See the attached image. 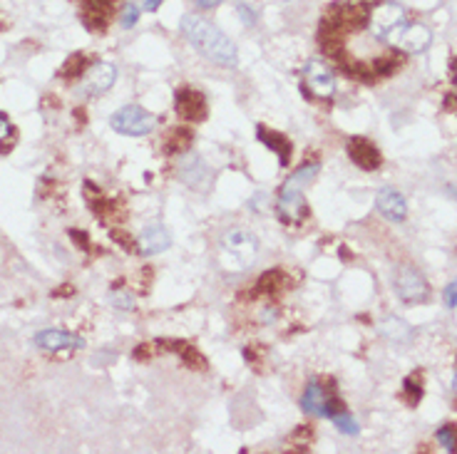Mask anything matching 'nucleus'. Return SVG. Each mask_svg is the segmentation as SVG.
I'll return each mask as SVG.
<instances>
[{
  "label": "nucleus",
  "mask_w": 457,
  "mask_h": 454,
  "mask_svg": "<svg viewBox=\"0 0 457 454\" xmlns=\"http://www.w3.org/2000/svg\"><path fill=\"white\" fill-rule=\"evenodd\" d=\"M112 6H115V0H82L87 25H90V28H97V30L104 28L112 15Z\"/></svg>",
  "instance_id": "17"
},
{
  "label": "nucleus",
  "mask_w": 457,
  "mask_h": 454,
  "mask_svg": "<svg viewBox=\"0 0 457 454\" xmlns=\"http://www.w3.org/2000/svg\"><path fill=\"white\" fill-rule=\"evenodd\" d=\"M165 0H137V6L142 8V10H149V12H154L157 10L159 6H162Z\"/></svg>",
  "instance_id": "25"
},
{
  "label": "nucleus",
  "mask_w": 457,
  "mask_h": 454,
  "mask_svg": "<svg viewBox=\"0 0 457 454\" xmlns=\"http://www.w3.org/2000/svg\"><path fill=\"white\" fill-rule=\"evenodd\" d=\"M137 20H140V6H137V3H129L122 10V25L124 28H134Z\"/></svg>",
  "instance_id": "23"
},
{
  "label": "nucleus",
  "mask_w": 457,
  "mask_h": 454,
  "mask_svg": "<svg viewBox=\"0 0 457 454\" xmlns=\"http://www.w3.org/2000/svg\"><path fill=\"white\" fill-rule=\"evenodd\" d=\"M388 43H395L402 53L418 55V53H422V50H427V45L433 43V32H430V28H425V25H420V23L400 25L391 35Z\"/></svg>",
  "instance_id": "7"
},
{
  "label": "nucleus",
  "mask_w": 457,
  "mask_h": 454,
  "mask_svg": "<svg viewBox=\"0 0 457 454\" xmlns=\"http://www.w3.org/2000/svg\"><path fill=\"white\" fill-rule=\"evenodd\" d=\"M380 333H383L388 340L402 343V340L410 335V328H408V323H402L400 318H385V321L380 323Z\"/></svg>",
  "instance_id": "19"
},
{
  "label": "nucleus",
  "mask_w": 457,
  "mask_h": 454,
  "mask_svg": "<svg viewBox=\"0 0 457 454\" xmlns=\"http://www.w3.org/2000/svg\"><path fill=\"white\" fill-rule=\"evenodd\" d=\"M445 303H447V308H457V278L452 281V283H447V288H445Z\"/></svg>",
  "instance_id": "24"
},
{
  "label": "nucleus",
  "mask_w": 457,
  "mask_h": 454,
  "mask_svg": "<svg viewBox=\"0 0 457 454\" xmlns=\"http://www.w3.org/2000/svg\"><path fill=\"white\" fill-rule=\"evenodd\" d=\"M405 25V8L400 3H380L373 8L371 18H368V32L375 40H391L393 32Z\"/></svg>",
  "instance_id": "6"
},
{
  "label": "nucleus",
  "mask_w": 457,
  "mask_h": 454,
  "mask_svg": "<svg viewBox=\"0 0 457 454\" xmlns=\"http://www.w3.org/2000/svg\"><path fill=\"white\" fill-rule=\"evenodd\" d=\"M328 397L330 395L326 392V388H321L316 380H311L306 385V392L301 397V407L308 415H316V417H326V407H328Z\"/></svg>",
  "instance_id": "16"
},
{
  "label": "nucleus",
  "mask_w": 457,
  "mask_h": 454,
  "mask_svg": "<svg viewBox=\"0 0 457 454\" xmlns=\"http://www.w3.org/2000/svg\"><path fill=\"white\" fill-rule=\"evenodd\" d=\"M171 243V236L169 231L165 229L162 224H149L142 229L140 238H137V246L144 256H154V254H162L165 249H169Z\"/></svg>",
  "instance_id": "15"
},
{
  "label": "nucleus",
  "mask_w": 457,
  "mask_h": 454,
  "mask_svg": "<svg viewBox=\"0 0 457 454\" xmlns=\"http://www.w3.org/2000/svg\"><path fill=\"white\" fill-rule=\"evenodd\" d=\"M306 85L318 97H333L335 92V73L324 60H308L304 67Z\"/></svg>",
  "instance_id": "8"
},
{
  "label": "nucleus",
  "mask_w": 457,
  "mask_h": 454,
  "mask_svg": "<svg viewBox=\"0 0 457 454\" xmlns=\"http://www.w3.org/2000/svg\"><path fill=\"white\" fill-rule=\"evenodd\" d=\"M375 206H378V211L383 214L385 218H391V221H405L408 216V201L400 191L395 189H380L378 196H375Z\"/></svg>",
  "instance_id": "14"
},
{
  "label": "nucleus",
  "mask_w": 457,
  "mask_h": 454,
  "mask_svg": "<svg viewBox=\"0 0 457 454\" xmlns=\"http://www.w3.org/2000/svg\"><path fill=\"white\" fill-rule=\"evenodd\" d=\"M177 112L189 122L207 120V97L194 87H182L177 95Z\"/></svg>",
  "instance_id": "12"
},
{
  "label": "nucleus",
  "mask_w": 457,
  "mask_h": 454,
  "mask_svg": "<svg viewBox=\"0 0 457 454\" xmlns=\"http://www.w3.org/2000/svg\"><path fill=\"white\" fill-rule=\"evenodd\" d=\"M452 191H455V189H452ZM455 194H457V191H455Z\"/></svg>",
  "instance_id": "29"
},
{
  "label": "nucleus",
  "mask_w": 457,
  "mask_h": 454,
  "mask_svg": "<svg viewBox=\"0 0 457 454\" xmlns=\"http://www.w3.org/2000/svg\"><path fill=\"white\" fill-rule=\"evenodd\" d=\"M35 348L48 352H57V350H80L85 348V340L75 333H67V330H55V328H48V330H40V333L32 338Z\"/></svg>",
  "instance_id": "9"
},
{
  "label": "nucleus",
  "mask_w": 457,
  "mask_h": 454,
  "mask_svg": "<svg viewBox=\"0 0 457 454\" xmlns=\"http://www.w3.org/2000/svg\"><path fill=\"white\" fill-rule=\"evenodd\" d=\"M196 6L199 8H204V10H212V8H216L221 3V0H194Z\"/></svg>",
  "instance_id": "27"
},
{
  "label": "nucleus",
  "mask_w": 457,
  "mask_h": 454,
  "mask_svg": "<svg viewBox=\"0 0 457 454\" xmlns=\"http://www.w3.org/2000/svg\"><path fill=\"white\" fill-rule=\"evenodd\" d=\"M348 157L353 159V164H358L360 169L366 171H375L380 167V151L375 149V144L363 137H353V140L348 142Z\"/></svg>",
  "instance_id": "13"
},
{
  "label": "nucleus",
  "mask_w": 457,
  "mask_h": 454,
  "mask_svg": "<svg viewBox=\"0 0 457 454\" xmlns=\"http://www.w3.org/2000/svg\"><path fill=\"white\" fill-rule=\"evenodd\" d=\"M393 288H395L398 298L402 303H425L430 298V285L422 278L420 271H415L413 266H398L393 273Z\"/></svg>",
  "instance_id": "5"
},
{
  "label": "nucleus",
  "mask_w": 457,
  "mask_h": 454,
  "mask_svg": "<svg viewBox=\"0 0 457 454\" xmlns=\"http://www.w3.org/2000/svg\"><path fill=\"white\" fill-rule=\"evenodd\" d=\"M259 140H261L268 149H274L276 154H279L281 164H288V159H291V142H288L286 137H281V134L271 132V129H266V127H259Z\"/></svg>",
  "instance_id": "18"
},
{
  "label": "nucleus",
  "mask_w": 457,
  "mask_h": 454,
  "mask_svg": "<svg viewBox=\"0 0 457 454\" xmlns=\"http://www.w3.org/2000/svg\"><path fill=\"white\" fill-rule=\"evenodd\" d=\"M192 142V132H187V129H179V132H174V137H171V142L167 140V151H179V149H187Z\"/></svg>",
  "instance_id": "22"
},
{
  "label": "nucleus",
  "mask_w": 457,
  "mask_h": 454,
  "mask_svg": "<svg viewBox=\"0 0 457 454\" xmlns=\"http://www.w3.org/2000/svg\"><path fill=\"white\" fill-rule=\"evenodd\" d=\"M117 79V67L110 62H95L92 67H87L85 77H82V90L87 95H102L107 92Z\"/></svg>",
  "instance_id": "10"
},
{
  "label": "nucleus",
  "mask_w": 457,
  "mask_h": 454,
  "mask_svg": "<svg viewBox=\"0 0 457 454\" xmlns=\"http://www.w3.org/2000/svg\"><path fill=\"white\" fill-rule=\"evenodd\" d=\"M330 422L338 427V432L343 435H358V422L353 415H348V410H338L335 415H330Z\"/></svg>",
  "instance_id": "20"
},
{
  "label": "nucleus",
  "mask_w": 457,
  "mask_h": 454,
  "mask_svg": "<svg viewBox=\"0 0 457 454\" xmlns=\"http://www.w3.org/2000/svg\"><path fill=\"white\" fill-rule=\"evenodd\" d=\"M257 256H259V241L251 231L241 229V226H234V229H229L221 236L219 258L226 271L232 273L246 271L257 261Z\"/></svg>",
  "instance_id": "3"
},
{
  "label": "nucleus",
  "mask_w": 457,
  "mask_h": 454,
  "mask_svg": "<svg viewBox=\"0 0 457 454\" xmlns=\"http://www.w3.org/2000/svg\"><path fill=\"white\" fill-rule=\"evenodd\" d=\"M110 127L127 137H144L157 127V120L140 104H124L110 117Z\"/></svg>",
  "instance_id": "4"
},
{
  "label": "nucleus",
  "mask_w": 457,
  "mask_h": 454,
  "mask_svg": "<svg viewBox=\"0 0 457 454\" xmlns=\"http://www.w3.org/2000/svg\"><path fill=\"white\" fill-rule=\"evenodd\" d=\"M438 442L442 449H447V452H457V427L455 424H445V427H440L438 430Z\"/></svg>",
  "instance_id": "21"
},
{
  "label": "nucleus",
  "mask_w": 457,
  "mask_h": 454,
  "mask_svg": "<svg viewBox=\"0 0 457 454\" xmlns=\"http://www.w3.org/2000/svg\"><path fill=\"white\" fill-rule=\"evenodd\" d=\"M452 388H455V390H457V375H455V380H452Z\"/></svg>",
  "instance_id": "28"
},
{
  "label": "nucleus",
  "mask_w": 457,
  "mask_h": 454,
  "mask_svg": "<svg viewBox=\"0 0 457 454\" xmlns=\"http://www.w3.org/2000/svg\"><path fill=\"white\" fill-rule=\"evenodd\" d=\"M177 169H179V176H182V182L189 184V187H194L196 191H204L207 184L212 182L209 167L201 162V157H196V154H184Z\"/></svg>",
  "instance_id": "11"
},
{
  "label": "nucleus",
  "mask_w": 457,
  "mask_h": 454,
  "mask_svg": "<svg viewBox=\"0 0 457 454\" xmlns=\"http://www.w3.org/2000/svg\"><path fill=\"white\" fill-rule=\"evenodd\" d=\"M8 134H10V120L6 115H0V144H3V140H6Z\"/></svg>",
  "instance_id": "26"
},
{
  "label": "nucleus",
  "mask_w": 457,
  "mask_h": 454,
  "mask_svg": "<svg viewBox=\"0 0 457 454\" xmlns=\"http://www.w3.org/2000/svg\"><path fill=\"white\" fill-rule=\"evenodd\" d=\"M182 32L204 57H209V60L216 62V65L234 67L239 62L236 45H234L216 25H212L209 20L201 18V15H194V12H192V15H184Z\"/></svg>",
  "instance_id": "1"
},
{
  "label": "nucleus",
  "mask_w": 457,
  "mask_h": 454,
  "mask_svg": "<svg viewBox=\"0 0 457 454\" xmlns=\"http://www.w3.org/2000/svg\"><path fill=\"white\" fill-rule=\"evenodd\" d=\"M316 174H318V164L311 162V164H304L301 169H296L288 176V182L283 184L279 201H276V211H279L281 221H286V224H301V221L308 216V204H306V199H304V189L316 179Z\"/></svg>",
  "instance_id": "2"
}]
</instances>
